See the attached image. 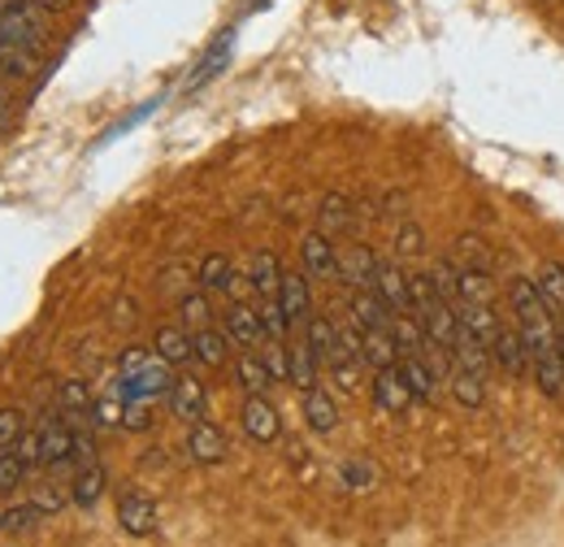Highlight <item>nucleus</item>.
<instances>
[{
  "mask_svg": "<svg viewBox=\"0 0 564 547\" xmlns=\"http://www.w3.org/2000/svg\"><path fill=\"white\" fill-rule=\"evenodd\" d=\"M534 282H539V291H543L547 309L556 313V322H564V266L561 261H543L539 274H534Z\"/></svg>",
  "mask_w": 564,
  "mask_h": 547,
  "instance_id": "obj_35",
  "label": "nucleus"
},
{
  "mask_svg": "<svg viewBox=\"0 0 564 547\" xmlns=\"http://www.w3.org/2000/svg\"><path fill=\"white\" fill-rule=\"evenodd\" d=\"M105 486H109V474H105V465L96 461V465H78V474L70 482V500L78 508H91L100 495H105Z\"/></svg>",
  "mask_w": 564,
  "mask_h": 547,
  "instance_id": "obj_28",
  "label": "nucleus"
},
{
  "mask_svg": "<svg viewBox=\"0 0 564 547\" xmlns=\"http://www.w3.org/2000/svg\"><path fill=\"white\" fill-rule=\"evenodd\" d=\"M460 270H495V257L487 253V244L478 239V235H465V239H456V257H452Z\"/></svg>",
  "mask_w": 564,
  "mask_h": 547,
  "instance_id": "obj_37",
  "label": "nucleus"
},
{
  "mask_svg": "<svg viewBox=\"0 0 564 547\" xmlns=\"http://www.w3.org/2000/svg\"><path fill=\"white\" fill-rule=\"evenodd\" d=\"M265 365H270L274 383H291V356H286L282 343H270V347H265Z\"/></svg>",
  "mask_w": 564,
  "mask_h": 547,
  "instance_id": "obj_44",
  "label": "nucleus"
},
{
  "mask_svg": "<svg viewBox=\"0 0 564 547\" xmlns=\"http://www.w3.org/2000/svg\"><path fill=\"white\" fill-rule=\"evenodd\" d=\"M226 452H230V443H226L221 426H213L205 417L192 421V430H187V457H192L196 465H221Z\"/></svg>",
  "mask_w": 564,
  "mask_h": 547,
  "instance_id": "obj_7",
  "label": "nucleus"
},
{
  "mask_svg": "<svg viewBox=\"0 0 564 547\" xmlns=\"http://www.w3.org/2000/svg\"><path fill=\"white\" fill-rule=\"evenodd\" d=\"M282 261L274 253H257L252 257V266H248V282H252V291L261 296V300H270V296H279L282 287Z\"/></svg>",
  "mask_w": 564,
  "mask_h": 547,
  "instance_id": "obj_26",
  "label": "nucleus"
},
{
  "mask_svg": "<svg viewBox=\"0 0 564 547\" xmlns=\"http://www.w3.org/2000/svg\"><path fill=\"white\" fill-rule=\"evenodd\" d=\"M183 266H170V270H165V278H161V291H170V296H178V300H183V296H187V291H183V282H187V278H183Z\"/></svg>",
  "mask_w": 564,
  "mask_h": 547,
  "instance_id": "obj_49",
  "label": "nucleus"
},
{
  "mask_svg": "<svg viewBox=\"0 0 564 547\" xmlns=\"http://www.w3.org/2000/svg\"><path fill=\"white\" fill-rule=\"evenodd\" d=\"M192 343H196V361L200 365H209V369H221L226 361H230V335L226 331H213V326H205V331H196L192 335Z\"/></svg>",
  "mask_w": 564,
  "mask_h": 547,
  "instance_id": "obj_32",
  "label": "nucleus"
},
{
  "mask_svg": "<svg viewBox=\"0 0 564 547\" xmlns=\"http://www.w3.org/2000/svg\"><path fill=\"white\" fill-rule=\"evenodd\" d=\"M209 318H213V309H209V291H187L183 300H178V322H183V331H205L209 326Z\"/></svg>",
  "mask_w": 564,
  "mask_h": 547,
  "instance_id": "obj_36",
  "label": "nucleus"
},
{
  "mask_svg": "<svg viewBox=\"0 0 564 547\" xmlns=\"http://www.w3.org/2000/svg\"><path fill=\"white\" fill-rule=\"evenodd\" d=\"M156 504H152V495H143V491H122V500H118V526L131 535V539H148V535H156Z\"/></svg>",
  "mask_w": 564,
  "mask_h": 547,
  "instance_id": "obj_3",
  "label": "nucleus"
},
{
  "mask_svg": "<svg viewBox=\"0 0 564 547\" xmlns=\"http://www.w3.org/2000/svg\"><path fill=\"white\" fill-rule=\"evenodd\" d=\"M66 500H70V495H66L62 486H53V482H48V486H40V495H35L31 504H35L40 513H62V508H66Z\"/></svg>",
  "mask_w": 564,
  "mask_h": 547,
  "instance_id": "obj_45",
  "label": "nucleus"
},
{
  "mask_svg": "<svg viewBox=\"0 0 564 547\" xmlns=\"http://www.w3.org/2000/svg\"><path fill=\"white\" fill-rule=\"evenodd\" d=\"M400 369H404V383H409L413 400L430 405V400L438 396V374H434V365H430L425 356H404V361H400Z\"/></svg>",
  "mask_w": 564,
  "mask_h": 547,
  "instance_id": "obj_23",
  "label": "nucleus"
},
{
  "mask_svg": "<svg viewBox=\"0 0 564 547\" xmlns=\"http://www.w3.org/2000/svg\"><path fill=\"white\" fill-rule=\"evenodd\" d=\"M425 253V230L417 222H404L395 230V257H422Z\"/></svg>",
  "mask_w": 564,
  "mask_h": 547,
  "instance_id": "obj_40",
  "label": "nucleus"
},
{
  "mask_svg": "<svg viewBox=\"0 0 564 547\" xmlns=\"http://www.w3.org/2000/svg\"><path fill=\"white\" fill-rule=\"evenodd\" d=\"M174 365L170 361H148L143 369H135V374H118V396L127 400V405H148V400H161V396H170L174 392V374H170Z\"/></svg>",
  "mask_w": 564,
  "mask_h": 547,
  "instance_id": "obj_2",
  "label": "nucleus"
},
{
  "mask_svg": "<svg viewBox=\"0 0 564 547\" xmlns=\"http://www.w3.org/2000/svg\"><path fill=\"white\" fill-rule=\"evenodd\" d=\"M286 356H291V383L300 387V392H313L317 387V352L308 347V340H295L286 347Z\"/></svg>",
  "mask_w": 564,
  "mask_h": 547,
  "instance_id": "obj_30",
  "label": "nucleus"
},
{
  "mask_svg": "<svg viewBox=\"0 0 564 547\" xmlns=\"http://www.w3.org/2000/svg\"><path fill=\"white\" fill-rule=\"evenodd\" d=\"M0 74H9L18 83L35 78L40 74V53H31V49H22V44H13V40L0 35Z\"/></svg>",
  "mask_w": 564,
  "mask_h": 547,
  "instance_id": "obj_25",
  "label": "nucleus"
},
{
  "mask_svg": "<svg viewBox=\"0 0 564 547\" xmlns=\"http://www.w3.org/2000/svg\"><path fill=\"white\" fill-rule=\"evenodd\" d=\"M221 331L239 343V347H257L261 335H265L261 313H257L252 304H230V309H226V326H221Z\"/></svg>",
  "mask_w": 564,
  "mask_h": 547,
  "instance_id": "obj_17",
  "label": "nucleus"
},
{
  "mask_svg": "<svg viewBox=\"0 0 564 547\" xmlns=\"http://www.w3.org/2000/svg\"><path fill=\"white\" fill-rule=\"evenodd\" d=\"M344 474H348V482H352V486H365V482L373 479V474H369V465H348V470H344Z\"/></svg>",
  "mask_w": 564,
  "mask_h": 547,
  "instance_id": "obj_51",
  "label": "nucleus"
},
{
  "mask_svg": "<svg viewBox=\"0 0 564 547\" xmlns=\"http://www.w3.org/2000/svg\"><path fill=\"white\" fill-rule=\"evenodd\" d=\"M22 435H26V417L18 409H0V452L13 448Z\"/></svg>",
  "mask_w": 564,
  "mask_h": 547,
  "instance_id": "obj_42",
  "label": "nucleus"
},
{
  "mask_svg": "<svg viewBox=\"0 0 564 547\" xmlns=\"http://www.w3.org/2000/svg\"><path fill=\"white\" fill-rule=\"evenodd\" d=\"M239 417H243V430H248L252 443H274L282 435V417L265 396H248Z\"/></svg>",
  "mask_w": 564,
  "mask_h": 547,
  "instance_id": "obj_8",
  "label": "nucleus"
},
{
  "mask_svg": "<svg viewBox=\"0 0 564 547\" xmlns=\"http://www.w3.org/2000/svg\"><path fill=\"white\" fill-rule=\"evenodd\" d=\"M205 405H209V392L200 378H174V392H170V412L183 417V421H200L205 417Z\"/></svg>",
  "mask_w": 564,
  "mask_h": 547,
  "instance_id": "obj_14",
  "label": "nucleus"
},
{
  "mask_svg": "<svg viewBox=\"0 0 564 547\" xmlns=\"http://www.w3.org/2000/svg\"><path fill=\"white\" fill-rule=\"evenodd\" d=\"M235 378H239V387H243L248 396H265V387L274 383V374H270V365H265V356H261L257 347H243V352H239Z\"/></svg>",
  "mask_w": 564,
  "mask_h": 547,
  "instance_id": "obj_19",
  "label": "nucleus"
},
{
  "mask_svg": "<svg viewBox=\"0 0 564 547\" xmlns=\"http://www.w3.org/2000/svg\"><path fill=\"white\" fill-rule=\"evenodd\" d=\"M373 405L391 417H404L409 405H413V392L404 383V369L391 365V369H373Z\"/></svg>",
  "mask_w": 564,
  "mask_h": 547,
  "instance_id": "obj_5",
  "label": "nucleus"
},
{
  "mask_svg": "<svg viewBox=\"0 0 564 547\" xmlns=\"http://www.w3.org/2000/svg\"><path fill=\"white\" fill-rule=\"evenodd\" d=\"M0 109H4V100H0Z\"/></svg>",
  "mask_w": 564,
  "mask_h": 547,
  "instance_id": "obj_53",
  "label": "nucleus"
},
{
  "mask_svg": "<svg viewBox=\"0 0 564 547\" xmlns=\"http://www.w3.org/2000/svg\"><path fill=\"white\" fill-rule=\"evenodd\" d=\"M300 257H304V274L308 278H339V253H335L330 235H322V230L304 235Z\"/></svg>",
  "mask_w": 564,
  "mask_h": 547,
  "instance_id": "obj_9",
  "label": "nucleus"
},
{
  "mask_svg": "<svg viewBox=\"0 0 564 547\" xmlns=\"http://www.w3.org/2000/svg\"><path fill=\"white\" fill-rule=\"evenodd\" d=\"M40 517H44V513H40L35 504H13L9 513H0V530H9V535H22V530H31Z\"/></svg>",
  "mask_w": 564,
  "mask_h": 547,
  "instance_id": "obj_39",
  "label": "nucleus"
},
{
  "mask_svg": "<svg viewBox=\"0 0 564 547\" xmlns=\"http://www.w3.org/2000/svg\"><path fill=\"white\" fill-rule=\"evenodd\" d=\"M360 356H356L348 343L339 340V347L330 352V361H326V369L335 374V383H339V392H360Z\"/></svg>",
  "mask_w": 564,
  "mask_h": 547,
  "instance_id": "obj_33",
  "label": "nucleus"
},
{
  "mask_svg": "<svg viewBox=\"0 0 564 547\" xmlns=\"http://www.w3.org/2000/svg\"><path fill=\"white\" fill-rule=\"evenodd\" d=\"M508 300H512V313H517V322H521V326L556 322V313L547 309V300H543V291H539V282H534V278H512Z\"/></svg>",
  "mask_w": 564,
  "mask_h": 547,
  "instance_id": "obj_4",
  "label": "nucleus"
},
{
  "mask_svg": "<svg viewBox=\"0 0 564 547\" xmlns=\"http://www.w3.org/2000/svg\"><path fill=\"white\" fill-rule=\"evenodd\" d=\"M152 347H156V356L170 361V365H187V361L196 356L192 331H183V326H161L156 340H152Z\"/></svg>",
  "mask_w": 564,
  "mask_h": 547,
  "instance_id": "obj_24",
  "label": "nucleus"
},
{
  "mask_svg": "<svg viewBox=\"0 0 564 547\" xmlns=\"http://www.w3.org/2000/svg\"><path fill=\"white\" fill-rule=\"evenodd\" d=\"M113 322H118V326H131V322H135V300H122L118 313H113Z\"/></svg>",
  "mask_w": 564,
  "mask_h": 547,
  "instance_id": "obj_50",
  "label": "nucleus"
},
{
  "mask_svg": "<svg viewBox=\"0 0 564 547\" xmlns=\"http://www.w3.org/2000/svg\"><path fill=\"white\" fill-rule=\"evenodd\" d=\"M235 266H230V257H221V253H209L205 261H200V270H196V282H200V291H221V296H230L235 291Z\"/></svg>",
  "mask_w": 564,
  "mask_h": 547,
  "instance_id": "obj_29",
  "label": "nucleus"
},
{
  "mask_svg": "<svg viewBox=\"0 0 564 547\" xmlns=\"http://www.w3.org/2000/svg\"><path fill=\"white\" fill-rule=\"evenodd\" d=\"M373 291L387 300V309H391V313H413V282H409V274L400 270L395 261H378Z\"/></svg>",
  "mask_w": 564,
  "mask_h": 547,
  "instance_id": "obj_6",
  "label": "nucleus"
},
{
  "mask_svg": "<svg viewBox=\"0 0 564 547\" xmlns=\"http://www.w3.org/2000/svg\"><path fill=\"white\" fill-rule=\"evenodd\" d=\"M230 49H235V31H221L217 40L209 44V53L196 62V69H192V78H187V92H200L205 83H213L221 69H226V62H230Z\"/></svg>",
  "mask_w": 564,
  "mask_h": 547,
  "instance_id": "obj_16",
  "label": "nucleus"
},
{
  "mask_svg": "<svg viewBox=\"0 0 564 547\" xmlns=\"http://www.w3.org/2000/svg\"><path fill=\"white\" fill-rule=\"evenodd\" d=\"M91 392H87V383L83 378H66L62 383V409L66 412H91Z\"/></svg>",
  "mask_w": 564,
  "mask_h": 547,
  "instance_id": "obj_41",
  "label": "nucleus"
},
{
  "mask_svg": "<svg viewBox=\"0 0 564 547\" xmlns=\"http://www.w3.org/2000/svg\"><path fill=\"white\" fill-rule=\"evenodd\" d=\"M0 35L31 49V53H44V44H48L44 9L31 0H0Z\"/></svg>",
  "mask_w": 564,
  "mask_h": 547,
  "instance_id": "obj_1",
  "label": "nucleus"
},
{
  "mask_svg": "<svg viewBox=\"0 0 564 547\" xmlns=\"http://www.w3.org/2000/svg\"><path fill=\"white\" fill-rule=\"evenodd\" d=\"M356 226V205L344 196V192H330L322 208H317V230L322 235H344V230H352Z\"/></svg>",
  "mask_w": 564,
  "mask_h": 547,
  "instance_id": "obj_21",
  "label": "nucleus"
},
{
  "mask_svg": "<svg viewBox=\"0 0 564 547\" xmlns=\"http://www.w3.org/2000/svg\"><path fill=\"white\" fill-rule=\"evenodd\" d=\"M31 4H40V9H53V13H62V9H70L74 0H31Z\"/></svg>",
  "mask_w": 564,
  "mask_h": 547,
  "instance_id": "obj_52",
  "label": "nucleus"
},
{
  "mask_svg": "<svg viewBox=\"0 0 564 547\" xmlns=\"http://www.w3.org/2000/svg\"><path fill=\"white\" fill-rule=\"evenodd\" d=\"M304 340H308V347L317 352V361L326 365V361H330V352L339 347V326H335L326 313H313V318L304 322Z\"/></svg>",
  "mask_w": 564,
  "mask_h": 547,
  "instance_id": "obj_34",
  "label": "nucleus"
},
{
  "mask_svg": "<svg viewBox=\"0 0 564 547\" xmlns=\"http://www.w3.org/2000/svg\"><path fill=\"white\" fill-rule=\"evenodd\" d=\"M304 417H308V430L330 435L339 426V405L326 387H313V392H304Z\"/></svg>",
  "mask_w": 564,
  "mask_h": 547,
  "instance_id": "obj_22",
  "label": "nucleus"
},
{
  "mask_svg": "<svg viewBox=\"0 0 564 547\" xmlns=\"http://www.w3.org/2000/svg\"><path fill=\"white\" fill-rule=\"evenodd\" d=\"M257 313H261V326H265V335H270V340H274V343L286 340V331H291V322H286V313H282L279 296H270V300H265V304H261Z\"/></svg>",
  "mask_w": 564,
  "mask_h": 547,
  "instance_id": "obj_38",
  "label": "nucleus"
},
{
  "mask_svg": "<svg viewBox=\"0 0 564 547\" xmlns=\"http://www.w3.org/2000/svg\"><path fill=\"white\" fill-rule=\"evenodd\" d=\"M391 309H387V300L373 291V287H356L352 291V322L356 331H378V326H391Z\"/></svg>",
  "mask_w": 564,
  "mask_h": 547,
  "instance_id": "obj_15",
  "label": "nucleus"
},
{
  "mask_svg": "<svg viewBox=\"0 0 564 547\" xmlns=\"http://www.w3.org/2000/svg\"><path fill=\"white\" fill-rule=\"evenodd\" d=\"M447 387H452V396H456V405H460V409H478V405L487 400V378H482V374H474V369L452 365Z\"/></svg>",
  "mask_w": 564,
  "mask_h": 547,
  "instance_id": "obj_27",
  "label": "nucleus"
},
{
  "mask_svg": "<svg viewBox=\"0 0 564 547\" xmlns=\"http://www.w3.org/2000/svg\"><path fill=\"white\" fill-rule=\"evenodd\" d=\"M122 426H127V430H148V426H152L148 405H127V412H122Z\"/></svg>",
  "mask_w": 564,
  "mask_h": 547,
  "instance_id": "obj_48",
  "label": "nucleus"
},
{
  "mask_svg": "<svg viewBox=\"0 0 564 547\" xmlns=\"http://www.w3.org/2000/svg\"><path fill=\"white\" fill-rule=\"evenodd\" d=\"M74 461V430L66 421H44L40 426V465L57 470Z\"/></svg>",
  "mask_w": 564,
  "mask_h": 547,
  "instance_id": "obj_10",
  "label": "nucleus"
},
{
  "mask_svg": "<svg viewBox=\"0 0 564 547\" xmlns=\"http://www.w3.org/2000/svg\"><path fill=\"white\" fill-rule=\"evenodd\" d=\"M491 361L508 374V378H530V352H525V340L521 331H499V340L491 343Z\"/></svg>",
  "mask_w": 564,
  "mask_h": 547,
  "instance_id": "obj_11",
  "label": "nucleus"
},
{
  "mask_svg": "<svg viewBox=\"0 0 564 547\" xmlns=\"http://www.w3.org/2000/svg\"><path fill=\"white\" fill-rule=\"evenodd\" d=\"M400 343L391 335V326H378V331H360V361L369 365V369H391V365H400Z\"/></svg>",
  "mask_w": 564,
  "mask_h": 547,
  "instance_id": "obj_12",
  "label": "nucleus"
},
{
  "mask_svg": "<svg viewBox=\"0 0 564 547\" xmlns=\"http://www.w3.org/2000/svg\"><path fill=\"white\" fill-rule=\"evenodd\" d=\"M465 304H495V282L487 270H460L456 282V309Z\"/></svg>",
  "mask_w": 564,
  "mask_h": 547,
  "instance_id": "obj_31",
  "label": "nucleus"
},
{
  "mask_svg": "<svg viewBox=\"0 0 564 547\" xmlns=\"http://www.w3.org/2000/svg\"><path fill=\"white\" fill-rule=\"evenodd\" d=\"M460 331L474 335L482 347H491V343L499 340V331H503V322H499L495 304H465V309H460Z\"/></svg>",
  "mask_w": 564,
  "mask_h": 547,
  "instance_id": "obj_20",
  "label": "nucleus"
},
{
  "mask_svg": "<svg viewBox=\"0 0 564 547\" xmlns=\"http://www.w3.org/2000/svg\"><path fill=\"white\" fill-rule=\"evenodd\" d=\"M279 304H282V313H286V322L291 326H304L313 313V296H308V278L304 274H282V287H279Z\"/></svg>",
  "mask_w": 564,
  "mask_h": 547,
  "instance_id": "obj_13",
  "label": "nucleus"
},
{
  "mask_svg": "<svg viewBox=\"0 0 564 547\" xmlns=\"http://www.w3.org/2000/svg\"><path fill=\"white\" fill-rule=\"evenodd\" d=\"M13 452H18L26 465H40V430H26V435L13 443Z\"/></svg>",
  "mask_w": 564,
  "mask_h": 547,
  "instance_id": "obj_46",
  "label": "nucleus"
},
{
  "mask_svg": "<svg viewBox=\"0 0 564 547\" xmlns=\"http://www.w3.org/2000/svg\"><path fill=\"white\" fill-rule=\"evenodd\" d=\"M74 461H78V465H96V443H91V435H83V430H74Z\"/></svg>",
  "mask_w": 564,
  "mask_h": 547,
  "instance_id": "obj_47",
  "label": "nucleus"
},
{
  "mask_svg": "<svg viewBox=\"0 0 564 547\" xmlns=\"http://www.w3.org/2000/svg\"><path fill=\"white\" fill-rule=\"evenodd\" d=\"M373 274H378V257L365 248V244H352L348 253H339V282L348 287H373Z\"/></svg>",
  "mask_w": 564,
  "mask_h": 547,
  "instance_id": "obj_18",
  "label": "nucleus"
},
{
  "mask_svg": "<svg viewBox=\"0 0 564 547\" xmlns=\"http://www.w3.org/2000/svg\"><path fill=\"white\" fill-rule=\"evenodd\" d=\"M22 474H26V461L4 448V452H0V491H13V486L22 482Z\"/></svg>",
  "mask_w": 564,
  "mask_h": 547,
  "instance_id": "obj_43",
  "label": "nucleus"
}]
</instances>
